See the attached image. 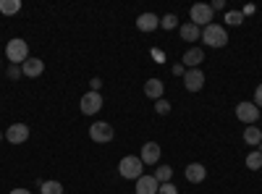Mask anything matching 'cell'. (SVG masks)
I'll list each match as a JSON object with an SVG mask.
<instances>
[{"instance_id": "cell-1", "label": "cell", "mask_w": 262, "mask_h": 194, "mask_svg": "<svg viewBox=\"0 0 262 194\" xmlns=\"http://www.w3.org/2000/svg\"><path fill=\"white\" fill-rule=\"evenodd\" d=\"M118 174H121L123 179H128V181H137L139 176H144V163H142V158H139V155H126V158H121Z\"/></svg>"}, {"instance_id": "cell-2", "label": "cell", "mask_w": 262, "mask_h": 194, "mask_svg": "<svg viewBox=\"0 0 262 194\" xmlns=\"http://www.w3.org/2000/svg\"><path fill=\"white\" fill-rule=\"evenodd\" d=\"M202 42L207 48H226L228 45V32L221 27V24H207L205 29H202Z\"/></svg>"}, {"instance_id": "cell-3", "label": "cell", "mask_w": 262, "mask_h": 194, "mask_svg": "<svg viewBox=\"0 0 262 194\" xmlns=\"http://www.w3.org/2000/svg\"><path fill=\"white\" fill-rule=\"evenodd\" d=\"M6 58L11 63H16V66H21V63L29 58V42L21 39V37H13L8 45H6Z\"/></svg>"}, {"instance_id": "cell-4", "label": "cell", "mask_w": 262, "mask_h": 194, "mask_svg": "<svg viewBox=\"0 0 262 194\" xmlns=\"http://www.w3.org/2000/svg\"><path fill=\"white\" fill-rule=\"evenodd\" d=\"M113 137H116V128L107 123V121H97V123H92L90 126V139L92 142H97V144H105V142H113Z\"/></svg>"}, {"instance_id": "cell-5", "label": "cell", "mask_w": 262, "mask_h": 194, "mask_svg": "<svg viewBox=\"0 0 262 194\" xmlns=\"http://www.w3.org/2000/svg\"><path fill=\"white\" fill-rule=\"evenodd\" d=\"M189 18H191V24H196L200 29H205L207 24H212V8L207 3H194L191 11H189Z\"/></svg>"}, {"instance_id": "cell-6", "label": "cell", "mask_w": 262, "mask_h": 194, "mask_svg": "<svg viewBox=\"0 0 262 194\" xmlns=\"http://www.w3.org/2000/svg\"><path fill=\"white\" fill-rule=\"evenodd\" d=\"M100 107H102V95H100V92H92V90H90L86 95H81L79 111H81L84 116H97Z\"/></svg>"}, {"instance_id": "cell-7", "label": "cell", "mask_w": 262, "mask_h": 194, "mask_svg": "<svg viewBox=\"0 0 262 194\" xmlns=\"http://www.w3.org/2000/svg\"><path fill=\"white\" fill-rule=\"evenodd\" d=\"M236 118L242 121V123H247V126H254L257 123V118H259V107L254 105V102H238L236 105Z\"/></svg>"}, {"instance_id": "cell-8", "label": "cell", "mask_w": 262, "mask_h": 194, "mask_svg": "<svg viewBox=\"0 0 262 194\" xmlns=\"http://www.w3.org/2000/svg\"><path fill=\"white\" fill-rule=\"evenodd\" d=\"M29 139V126L27 123H11L6 128V142L11 144H24Z\"/></svg>"}, {"instance_id": "cell-9", "label": "cell", "mask_w": 262, "mask_h": 194, "mask_svg": "<svg viewBox=\"0 0 262 194\" xmlns=\"http://www.w3.org/2000/svg\"><path fill=\"white\" fill-rule=\"evenodd\" d=\"M184 87H186L189 92H200V90L205 87V74H202V69H186V74H184Z\"/></svg>"}, {"instance_id": "cell-10", "label": "cell", "mask_w": 262, "mask_h": 194, "mask_svg": "<svg viewBox=\"0 0 262 194\" xmlns=\"http://www.w3.org/2000/svg\"><path fill=\"white\" fill-rule=\"evenodd\" d=\"M160 144L158 142H144L142 144V153H139V158H142V163L144 165H158L160 163Z\"/></svg>"}, {"instance_id": "cell-11", "label": "cell", "mask_w": 262, "mask_h": 194, "mask_svg": "<svg viewBox=\"0 0 262 194\" xmlns=\"http://www.w3.org/2000/svg\"><path fill=\"white\" fill-rule=\"evenodd\" d=\"M184 176H186L189 184H202V181L207 179V168H205L202 163H189L186 170H184Z\"/></svg>"}, {"instance_id": "cell-12", "label": "cell", "mask_w": 262, "mask_h": 194, "mask_svg": "<svg viewBox=\"0 0 262 194\" xmlns=\"http://www.w3.org/2000/svg\"><path fill=\"white\" fill-rule=\"evenodd\" d=\"M42 71H45V63H42L39 58H27L24 63H21V74L24 76H29V79H37V76H42Z\"/></svg>"}, {"instance_id": "cell-13", "label": "cell", "mask_w": 262, "mask_h": 194, "mask_svg": "<svg viewBox=\"0 0 262 194\" xmlns=\"http://www.w3.org/2000/svg\"><path fill=\"white\" fill-rule=\"evenodd\" d=\"M202 60H205V50H202V48H189V50L184 53V58H181L184 69H200Z\"/></svg>"}, {"instance_id": "cell-14", "label": "cell", "mask_w": 262, "mask_h": 194, "mask_svg": "<svg viewBox=\"0 0 262 194\" xmlns=\"http://www.w3.org/2000/svg\"><path fill=\"white\" fill-rule=\"evenodd\" d=\"M158 189H160V184H158L155 176L144 174V176L137 179V194H158Z\"/></svg>"}, {"instance_id": "cell-15", "label": "cell", "mask_w": 262, "mask_h": 194, "mask_svg": "<svg viewBox=\"0 0 262 194\" xmlns=\"http://www.w3.org/2000/svg\"><path fill=\"white\" fill-rule=\"evenodd\" d=\"M160 27V18L155 13H139L137 16V29L139 32H155Z\"/></svg>"}, {"instance_id": "cell-16", "label": "cell", "mask_w": 262, "mask_h": 194, "mask_svg": "<svg viewBox=\"0 0 262 194\" xmlns=\"http://www.w3.org/2000/svg\"><path fill=\"white\" fill-rule=\"evenodd\" d=\"M179 34H181L184 42H196V39H202V29L196 27V24H191V21H186V24L179 27Z\"/></svg>"}, {"instance_id": "cell-17", "label": "cell", "mask_w": 262, "mask_h": 194, "mask_svg": "<svg viewBox=\"0 0 262 194\" xmlns=\"http://www.w3.org/2000/svg\"><path fill=\"white\" fill-rule=\"evenodd\" d=\"M163 92H165V87H163L160 79H147V81H144V95H147L149 100H160Z\"/></svg>"}, {"instance_id": "cell-18", "label": "cell", "mask_w": 262, "mask_h": 194, "mask_svg": "<svg viewBox=\"0 0 262 194\" xmlns=\"http://www.w3.org/2000/svg\"><path fill=\"white\" fill-rule=\"evenodd\" d=\"M244 142L249 147H259L262 144V128L259 126H247L244 128Z\"/></svg>"}, {"instance_id": "cell-19", "label": "cell", "mask_w": 262, "mask_h": 194, "mask_svg": "<svg viewBox=\"0 0 262 194\" xmlns=\"http://www.w3.org/2000/svg\"><path fill=\"white\" fill-rule=\"evenodd\" d=\"M21 11V0H0V13L3 16H13Z\"/></svg>"}, {"instance_id": "cell-20", "label": "cell", "mask_w": 262, "mask_h": 194, "mask_svg": "<svg viewBox=\"0 0 262 194\" xmlns=\"http://www.w3.org/2000/svg\"><path fill=\"white\" fill-rule=\"evenodd\" d=\"M152 176L158 179V184H168V181L173 179V168H170V165H158Z\"/></svg>"}, {"instance_id": "cell-21", "label": "cell", "mask_w": 262, "mask_h": 194, "mask_svg": "<svg viewBox=\"0 0 262 194\" xmlns=\"http://www.w3.org/2000/svg\"><path fill=\"white\" fill-rule=\"evenodd\" d=\"M247 168L249 170H259L262 168V153H259V149H254V153L247 155Z\"/></svg>"}, {"instance_id": "cell-22", "label": "cell", "mask_w": 262, "mask_h": 194, "mask_svg": "<svg viewBox=\"0 0 262 194\" xmlns=\"http://www.w3.org/2000/svg\"><path fill=\"white\" fill-rule=\"evenodd\" d=\"M42 194H63V184L60 181H42Z\"/></svg>"}, {"instance_id": "cell-23", "label": "cell", "mask_w": 262, "mask_h": 194, "mask_svg": "<svg viewBox=\"0 0 262 194\" xmlns=\"http://www.w3.org/2000/svg\"><path fill=\"white\" fill-rule=\"evenodd\" d=\"M160 27H163V29H168V32H170V29H176V27H179V18H176V13H168V16H163V18H160Z\"/></svg>"}, {"instance_id": "cell-24", "label": "cell", "mask_w": 262, "mask_h": 194, "mask_svg": "<svg viewBox=\"0 0 262 194\" xmlns=\"http://www.w3.org/2000/svg\"><path fill=\"white\" fill-rule=\"evenodd\" d=\"M226 21H228L231 27H238V24H244V13L242 11H228L226 13Z\"/></svg>"}, {"instance_id": "cell-25", "label": "cell", "mask_w": 262, "mask_h": 194, "mask_svg": "<svg viewBox=\"0 0 262 194\" xmlns=\"http://www.w3.org/2000/svg\"><path fill=\"white\" fill-rule=\"evenodd\" d=\"M155 111H158L160 116H168V113H170V102H168L165 97H160V100H155Z\"/></svg>"}, {"instance_id": "cell-26", "label": "cell", "mask_w": 262, "mask_h": 194, "mask_svg": "<svg viewBox=\"0 0 262 194\" xmlns=\"http://www.w3.org/2000/svg\"><path fill=\"white\" fill-rule=\"evenodd\" d=\"M158 194H179V189H176V184H173V181H168V184H160Z\"/></svg>"}, {"instance_id": "cell-27", "label": "cell", "mask_w": 262, "mask_h": 194, "mask_svg": "<svg viewBox=\"0 0 262 194\" xmlns=\"http://www.w3.org/2000/svg\"><path fill=\"white\" fill-rule=\"evenodd\" d=\"M21 76H24V74H21V66L11 63V66H8V79H11V81H16V79H21Z\"/></svg>"}, {"instance_id": "cell-28", "label": "cell", "mask_w": 262, "mask_h": 194, "mask_svg": "<svg viewBox=\"0 0 262 194\" xmlns=\"http://www.w3.org/2000/svg\"><path fill=\"white\" fill-rule=\"evenodd\" d=\"M170 71H173V76H184V74H186L184 63H173V66H170Z\"/></svg>"}, {"instance_id": "cell-29", "label": "cell", "mask_w": 262, "mask_h": 194, "mask_svg": "<svg viewBox=\"0 0 262 194\" xmlns=\"http://www.w3.org/2000/svg\"><path fill=\"white\" fill-rule=\"evenodd\" d=\"M257 107H262V84H257V90H254V100H252Z\"/></svg>"}, {"instance_id": "cell-30", "label": "cell", "mask_w": 262, "mask_h": 194, "mask_svg": "<svg viewBox=\"0 0 262 194\" xmlns=\"http://www.w3.org/2000/svg\"><path fill=\"white\" fill-rule=\"evenodd\" d=\"M210 8H212V13H215V11H223V8H226V0H212Z\"/></svg>"}, {"instance_id": "cell-31", "label": "cell", "mask_w": 262, "mask_h": 194, "mask_svg": "<svg viewBox=\"0 0 262 194\" xmlns=\"http://www.w3.org/2000/svg\"><path fill=\"white\" fill-rule=\"evenodd\" d=\"M90 87H92V92H100V87H102V79H100V76H95V79L90 81Z\"/></svg>"}, {"instance_id": "cell-32", "label": "cell", "mask_w": 262, "mask_h": 194, "mask_svg": "<svg viewBox=\"0 0 262 194\" xmlns=\"http://www.w3.org/2000/svg\"><path fill=\"white\" fill-rule=\"evenodd\" d=\"M11 194H32L29 189H11Z\"/></svg>"}, {"instance_id": "cell-33", "label": "cell", "mask_w": 262, "mask_h": 194, "mask_svg": "<svg viewBox=\"0 0 262 194\" xmlns=\"http://www.w3.org/2000/svg\"><path fill=\"white\" fill-rule=\"evenodd\" d=\"M0 142H3V132H0Z\"/></svg>"}, {"instance_id": "cell-34", "label": "cell", "mask_w": 262, "mask_h": 194, "mask_svg": "<svg viewBox=\"0 0 262 194\" xmlns=\"http://www.w3.org/2000/svg\"><path fill=\"white\" fill-rule=\"evenodd\" d=\"M259 153H262V144H259Z\"/></svg>"}, {"instance_id": "cell-35", "label": "cell", "mask_w": 262, "mask_h": 194, "mask_svg": "<svg viewBox=\"0 0 262 194\" xmlns=\"http://www.w3.org/2000/svg\"><path fill=\"white\" fill-rule=\"evenodd\" d=\"M259 121H262V116H259ZM259 128H262V126H259Z\"/></svg>"}, {"instance_id": "cell-36", "label": "cell", "mask_w": 262, "mask_h": 194, "mask_svg": "<svg viewBox=\"0 0 262 194\" xmlns=\"http://www.w3.org/2000/svg\"><path fill=\"white\" fill-rule=\"evenodd\" d=\"M0 66H3V60H0Z\"/></svg>"}]
</instances>
